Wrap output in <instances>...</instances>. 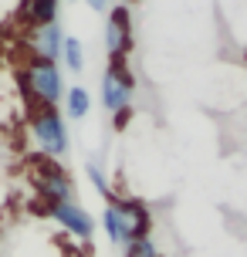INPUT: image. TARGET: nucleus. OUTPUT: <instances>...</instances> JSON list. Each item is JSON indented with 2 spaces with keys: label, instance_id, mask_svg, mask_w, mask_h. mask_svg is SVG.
<instances>
[{
  "label": "nucleus",
  "instance_id": "obj_15",
  "mask_svg": "<svg viewBox=\"0 0 247 257\" xmlns=\"http://www.w3.org/2000/svg\"><path fill=\"white\" fill-rule=\"evenodd\" d=\"M91 11H98V14H108V7H112V0H85Z\"/></svg>",
  "mask_w": 247,
  "mask_h": 257
},
{
  "label": "nucleus",
  "instance_id": "obj_3",
  "mask_svg": "<svg viewBox=\"0 0 247 257\" xmlns=\"http://www.w3.org/2000/svg\"><path fill=\"white\" fill-rule=\"evenodd\" d=\"M27 128H31V139L38 142L41 156L61 163L71 153V128H68V118L58 105H38V108H31Z\"/></svg>",
  "mask_w": 247,
  "mask_h": 257
},
{
  "label": "nucleus",
  "instance_id": "obj_16",
  "mask_svg": "<svg viewBox=\"0 0 247 257\" xmlns=\"http://www.w3.org/2000/svg\"><path fill=\"white\" fill-rule=\"evenodd\" d=\"M4 206H7V190L0 186V213H4Z\"/></svg>",
  "mask_w": 247,
  "mask_h": 257
},
{
  "label": "nucleus",
  "instance_id": "obj_1",
  "mask_svg": "<svg viewBox=\"0 0 247 257\" xmlns=\"http://www.w3.org/2000/svg\"><path fill=\"white\" fill-rule=\"evenodd\" d=\"M102 230L115 247H126L139 237H149L153 213L136 196H112V200H105V210H102Z\"/></svg>",
  "mask_w": 247,
  "mask_h": 257
},
{
  "label": "nucleus",
  "instance_id": "obj_13",
  "mask_svg": "<svg viewBox=\"0 0 247 257\" xmlns=\"http://www.w3.org/2000/svg\"><path fill=\"white\" fill-rule=\"evenodd\" d=\"M122 257H159V247H156V240H153V233L126 244L122 247Z\"/></svg>",
  "mask_w": 247,
  "mask_h": 257
},
{
  "label": "nucleus",
  "instance_id": "obj_4",
  "mask_svg": "<svg viewBox=\"0 0 247 257\" xmlns=\"http://www.w3.org/2000/svg\"><path fill=\"white\" fill-rule=\"evenodd\" d=\"M31 180H34V190L44 203H65V200H75V180L58 159H48V156H34V169H31Z\"/></svg>",
  "mask_w": 247,
  "mask_h": 257
},
{
  "label": "nucleus",
  "instance_id": "obj_6",
  "mask_svg": "<svg viewBox=\"0 0 247 257\" xmlns=\"http://www.w3.org/2000/svg\"><path fill=\"white\" fill-rule=\"evenodd\" d=\"M105 51H108V61H126L132 51V11L129 4H115V7H108V21H105Z\"/></svg>",
  "mask_w": 247,
  "mask_h": 257
},
{
  "label": "nucleus",
  "instance_id": "obj_17",
  "mask_svg": "<svg viewBox=\"0 0 247 257\" xmlns=\"http://www.w3.org/2000/svg\"><path fill=\"white\" fill-rule=\"evenodd\" d=\"M159 257H163V254H159Z\"/></svg>",
  "mask_w": 247,
  "mask_h": 257
},
{
  "label": "nucleus",
  "instance_id": "obj_2",
  "mask_svg": "<svg viewBox=\"0 0 247 257\" xmlns=\"http://www.w3.org/2000/svg\"><path fill=\"white\" fill-rule=\"evenodd\" d=\"M21 88H24V98L31 102V108L38 105H61L65 102V75H61V61H51V58H41V54H27L24 68H21Z\"/></svg>",
  "mask_w": 247,
  "mask_h": 257
},
{
  "label": "nucleus",
  "instance_id": "obj_8",
  "mask_svg": "<svg viewBox=\"0 0 247 257\" xmlns=\"http://www.w3.org/2000/svg\"><path fill=\"white\" fill-rule=\"evenodd\" d=\"M65 27L58 24H41L31 27V54H41V58H51V61H61V48H65Z\"/></svg>",
  "mask_w": 247,
  "mask_h": 257
},
{
  "label": "nucleus",
  "instance_id": "obj_12",
  "mask_svg": "<svg viewBox=\"0 0 247 257\" xmlns=\"http://www.w3.org/2000/svg\"><path fill=\"white\" fill-rule=\"evenodd\" d=\"M85 173H88L95 193H102L105 200H112V183H108V176H105V169L98 166V159H88V163H85Z\"/></svg>",
  "mask_w": 247,
  "mask_h": 257
},
{
  "label": "nucleus",
  "instance_id": "obj_9",
  "mask_svg": "<svg viewBox=\"0 0 247 257\" xmlns=\"http://www.w3.org/2000/svg\"><path fill=\"white\" fill-rule=\"evenodd\" d=\"M61 112H65V118H75V122L88 118V112H91V91L85 88V85H71V88L65 91Z\"/></svg>",
  "mask_w": 247,
  "mask_h": 257
},
{
  "label": "nucleus",
  "instance_id": "obj_5",
  "mask_svg": "<svg viewBox=\"0 0 247 257\" xmlns=\"http://www.w3.org/2000/svg\"><path fill=\"white\" fill-rule=\"evenodd\" d=\"M98 95H102V108L108 115L132 108V98H136V75L129 71V64L126 61H108Z\"/></svg>",
  "mask_w": 247,
  "mask_h": 257
},
{
  "label": "nucleus",
  "instance_id": "obj_7",
  "mask_svg": "<svg viewBox=\"0 0 247 257\" xmlns=\"http://www.w3.org/2000/svg\"><path fill=\"white\" fill-rule=\"evenodd\" d=\"M48 213H51V220L61 227V230H68L71 237H78V240H91V233H95V220H91V213L78 203V200L51 203V206H48Z\"/></svg>",
  "mask_w": 247,
  "mask_h": 257
},
{
  "label": "nucleus",
  "instance_id": "obj_11",
  "mask_svg": "<svg viewBox=\"0 0 247 257\" xmlns=\"http://www.w3.org/2000/svg\"><path fill=\"white\" fill-rule=\"evenodd\" d=\"M61 64H65L71 75H81L85 71V44L78 38H65V48H61Z\"/></svg>",
  "mask_w": 247,
  "mask_h": 257
},
{
  "label": "nucleus",
  "instance_id": "obj_14",
  "mask_svg": "<svg viewBox=\"0 0 247 257\" xmlns=\"http://www.w3.org/2000/svg\"><path fill=\"white\" fill-rule=\"evenodd\" d=\"M129 118H132V108H126V112H115L112 122H115V128H126V125H129Z\"/></svg>",
  "mask_w": 247,
  "mask_h": 257
},
{
  "label": "nucleus",
  "instance_id": "obj_10",
  "mask_svg": "<svg viewBox=\"0 0 247 257\" xmlns=\"http://www.w3.org/2000/svg\"><path fill=\"white\" fill-rule=\"evenodd\" d=\"M58 11H61V0H27L24 17L31 27H41V24H54Z\"/></svg>",
  "mask_w": 247,
  "mask_h": 257
}]
</instances>
